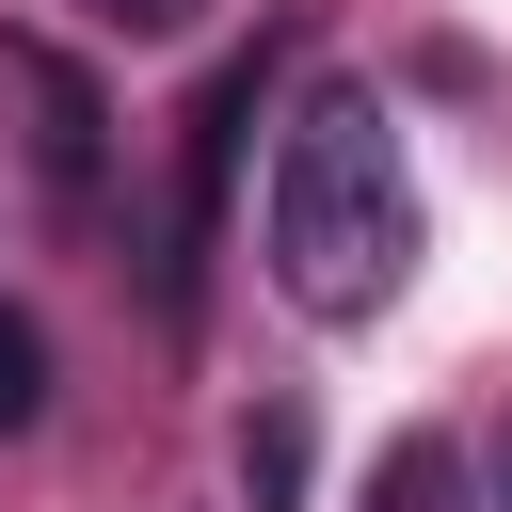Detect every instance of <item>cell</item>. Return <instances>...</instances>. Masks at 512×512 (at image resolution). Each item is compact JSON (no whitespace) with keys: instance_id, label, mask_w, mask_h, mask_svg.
Returning a JSON list of instances; mask_svg holds the SVG:
<instances>
[{"instance_id":"cell-1","label":"cell","mask_w":512,"mask_h":512,"mask_svg":"<svg viewBox=\"0 0 512 512\" xmlns=\"http://www.w3.org/2000/svg\"><path fill=\"white\" fill-rule=\"evenodd\" d=\"M256 240H272V288L304 320H368L400 304L416 272V160H400V112L368 80H304V112L272 128V192H256Z\"/></svg>"},{"instance_id":"cell-3","label":"cell","mask_w":512,"mask_h":512,"mask_svg":"<svg viewBox=\"0 0 512 512\" xmlns=\"http://www.w3.org/2000/svg\"><path fill=\"white\" fill-rule=\"evenodd\" d=\"M0 80L32 96V176H48L64 208H96V80H80L64 48H0Z\"/></svg>"},{"instance_id":"cell-6","label":"cell","mask_w":512,"mask_h":512,"mask_svg":"<svg viewBox=\"0 0 512 512\" xmlns=\"http://www.w3.org/2000/svg\"><path fill=\"white\" fill-rule=\"evenodd\" d=\"M240 480H256V512H288L304 496V416H256L240 432Z\"/></svg>"},{"instance_id":"cell-8","label":"cell","mask_w":512,"mask_h":512,"mask_svg":"<svg viewBox=\"0 0 512 512\" xmlns=\"http://www.w3.org/2000/svg\"><path fill=\"white\" fill-rule=\"evenodd\" d=\"M480 512H512V432H496V480H480Z\"/></svg>"},{"instance_id":"cell-7","label":"cell","mask_w":512,"mask_h":512,"mask_svg":"<svg viewBox=\"0 0 512 512\" xmlns=\"http://www.w3.org/2000/svg\"><path fill=\"white\" fill-rule=\"evenodd\" d=\"M80 32H128V48H176V32H208V0H80Z\"/></svg>"},{"instance_id":"cell-4","label":"cell","mask_w":512,"mask_h":512,"mask_svg":"<svg viewBox=\"0 0 512 512\" xmlns=\"http://www.w3.org/2000/svg\"><path fill=\"white\" fill-rule=\"evenodd\" d=\"M352 512H480V464H464L448 432H384V464H368Z\"/></svg>"},{"instance_id":"cell-5","label":"cell","mask_w":512,"mask_h":512,"mask_svg":"<svg viewBox=\"0 0 512 512\" xmlns=\"http://www.w3.org/2000/svg\"><path fill=\"white\" fill-rule=\"evenodd\" d=\"M48 416V336H32V304H0V448Z\"/></svg>"},{"instance_id":"cell-2","label":"cell","mask_w":512,"mask_h":512,"mask_svg":"<svg viewBox=\"0 0 512 512\" xmlns=\"http://www.w3.org/2000/svg\"><path fill=\"white\" fill-rule=\"evenodd\" d=\"M256 96H272V48H240L208 96H192V128H176V224H160V304H192V256H208V224H224V176H240V128H256Z\"/></svg>"}]
</instances>
